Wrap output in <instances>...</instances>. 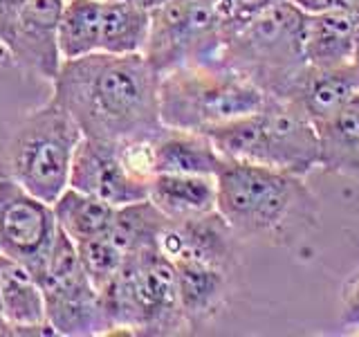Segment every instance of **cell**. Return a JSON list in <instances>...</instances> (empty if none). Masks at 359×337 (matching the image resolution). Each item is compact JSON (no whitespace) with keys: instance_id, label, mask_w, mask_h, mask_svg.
<instances>
[{"instance_id":"1","label":"cell","mask_w":359,"mask_h":337,"mask_svg":"<svg viewBox=\"0 0 359 337\" xmlns=\"http://www.w3.org/2000/svg\"><path fill=\"white\" fill-rule=\"evenodd\" d=\"M160 77L142 52H93L61 61L50 99L67 110L86 138L149 140L164 128Z\"/></svg>"},{"instance_id":"2","label":"cell","mask_w":359,"mask_h":337,"mask_svg":"<svg viewBox=\"0 0 359 337\" xmlns=\"http://www.w3.org/2000/svg\"><path fill=\"white\" fill-rule=\"evenodd\" d=\"M216 211L236 239L290 243L317 225L319 200L301 176L224 160L216 173Z\"/></svg>"},{"instance_id":"3","label":"cell","mask_w":359,"mask_h":337,"mask_svg":"<svg viewBox=\"0 0 359 337\" xmlns=\"http://www.w3.org/2000/svg\"><path fill=\"white\" fill-rule=\"evenodd\" d=\"M224 160L254 162L308 178L321 166L317 126L287 99L267 97L263 108L207 131Z\"/></svg>"},{"instance_id":"4","label":"cell","mask_w":359,"mask_h":337,"mask_svg":"<svg viewBox=\"0 0 359 337\" xmlns=\"http://www.w3.org/2000/svg\"><path fill=\"white\" fill-rule=\"evenodd\" d=\"M306 16L294 3L283 0L224 34L218 61L245 74L265 95L287 99L308 67L303 50Z\"/></svg>"},{"instance_id":"5","label":"cell","mask_w":359,"mask_h":337,"mask_svg":"<svg viewBox=\"0 0 359 337\" xmlns=\"http://www.w3.org/2000/svg\"><path fill=\"white\" fill-rule=\"evenodd\" d=\"M99 297L110 333L177 335L189 331L180 308L175 265L157 247L128 254Z\"/></svg>"},{"instance_id":"6","label":"cell","mask_w":359,"mask_h":337,"mask_svg":"<svg viewBox=\"0 0 359 337\" xmlns=\"http://www.w3.org/2000/svg\"><path fill=\"white\" fill-rule=\"evenodd\" d=\"M254 81L220 61L180 65L160 77V117L168 128L207 131L263 108Z\"/></svg>"},{"instance_id":"7","label":"cell","mask_w":359,"mask_h":337,"mask_svg":"<svg viewBox=\"0 0 359 337\" xmlns=\"http://www.w3.org/2000/svg\"><path fill=\"white\" fill-rule=\"evenodd\" d=\"M83 133L56 101L29 110L7 144L9 178L52 202L70 187L72 160Z\"/></svg>"},{"instance_id":"8","label":"cell","mask_w":359,"mask_h":337,"mask_svg":"<svg viewBox=\"0 0 359 337\" xmlns=\"http://www.w3.org/2000/svg\"><path fill=\"white\" fill-rule=\"evenodd\" d=\"M224 29L218 7L207 0H166L151 9L144 56L164 74L180 65L220 59Z\"/></svg>"},{"instance_id":"9","label":"cell","mask_w":359,"mask_h":337,"mask_svg":"<svg viewBox=\"0 0 359 337\" xmlns=\"http://www.w3.org/2000/svg\"><path fill=\"white\" fill-rule=\"evenodd\" d=\"M39 284L45 299V319L52 326L54 335H110L99 292L79 263L74 243L61 230L56 232Z\"/></svg>"},{"instance_id":"10","label":"cell","mask_w":359,"mask_h":337,"mask_svg":"<svg viewBox=\"0 0 359 337\" xmlns=\"http://www.w3.org/2000/svg\"><path fill=\"white\" fill-rule=\"evenodd\" d=\"M56 232L50 202L29 194L14 178H0V254L22 263L39 281Z\"/></svg>"},{"instance_id":"11","label":"cell","mask_w":359,"mask_h":337,"mask_svg":"<svg viewBox=\"0 0 359 337\" xmlns=\"http://www.w3.org/2000/svg\"><path fill=\"white\" fill-rule=\"evenodd\" d=\"M149 183L128 166L121 144L99 138H81L70 171V187L112 207L149 198Z\"/></svg>"},{"instance_id":"12","label":"cell","mask_w":359,"mask_h":337,"mask_svg":"<svg viewBox=\"0 0 359 337\" xmlns=\"http://www.w3.org/2000/svg\"><path fill=\"white\" fill-rule=\"evenodd\" d=\"M65 0H25L5 52L20 70L52 81L61 65L59 18Z\"/></svg>"},{"instance_id":"13","label":"cell","mask_w":359,"mask_h":337,"mask_svg":"<svg viewBox=\"0 0 359 337\" xmlns=\"http://www.w3.org/2000/svg\"><path fill=\"white\" fill-rule=\"evenodd\" d=\"M236 234L218 211L200 213L182 220H168L157 239L168 261H200L229 270L233 263Z\"/></svg>"},{"instance_id":"14","label":"cell","mask_w":359,"mask_h":337,"mask_svg":"<svg viewBox=\"0 0 359 337\" xmlns=\"http://www.w3.org/2000/svg\"><path fill=\"white\" fill-rule=\"evenodd\" d=\"M359 93L353 63L341 67H312L308 65L287 95L314 126L334 117L348 101Z\"/></svg>"},{"instance_id":"15","label":"cell","mask_w":359,"mask_h":337,"mask_svg":"<svg viewBox=\"0 0 359 337\" xmlns=\"http://www.w3.org/2000/svg\"><path fill=\"white\" fill-rule=\"evenodd\" d=\"M306 61L312 67H341L355 59V18L344 5L314 11L306 16L303 32Z\"/></svg>"},{"instance_id":"16","label":"cell","mask_w":359,"mask_h":337,"mask_svg":"<svg viewBox=\"0 0 359 337\" xmlns=\"http://www.w3.org/2000/svg\"><path fill=\"white\" fill-rule=\"evenodd\" d=\"M0 284H3V315L14 335H54L45 319V299L41 284L29 270L0 254Z\"/></svg>"},{"instance_id":"17","label":"cell","mask_w":359,"mask_h":337,"mask_svg":"<svg viewBox=\"0 0 359 337\" xmlns=\"http://www.w3.org/2000/svg\"><path fill=\"white\" fill-rule=\"evenodd\" d=\"M173 265L177 275L180 308L189 331H198L216 317L227 301L229 270L200 261H177Z\"/></svg>"},{"instance_id":"18","label":"cell","mask_w":359,"mask_h":337,"mask_svg":"<svg viewBox=\"0 0 359 337\" xmlns=\"http://www.w3.org/2000/svg\"><path fill=\"white\" fill-rule=\"evenodd\" d=\"M224 157L202 131H184L164 126L153 138L155 173H198L216 176Z\"/></svg>"},{"instance_id":"19","label":"cell","mask_w":359,"mask_h":337,"mask_svg":"<svg viewBox=\"0 0 359 337\" xmlns=\"http://www.w3.org/2000/svg\"><path fill=\"white\" fill-rule=\"evenodd\" d=\"M149 200L168 220L216 211V176L155 173L149 183Z\"/></svg>"},{"instance_id":"20","label":"cell","mask_w":359,"mask_h":337,"mask_svg":"<svg viewBox=\"0 0 359 337\" xmlns=\"http://www.w3.org/2000/svg\"><path fill=\"white\" fill-rule=\"evenodd\" d=\"M321 144V166L328 173L359 178V93L317 126Z\"/></svg>"},{"instance_id":"21","label":"cell","mask_w":359,"mask_h":337,"mask_svg":"<svg viewBox=\"0 0 359 337\" xmlns=\"http://www.w3.org/2000/svg\"><path fill=\"white\" fill-rule=\"evenodd\" d=\"M151 29V9L130 0H104L101 5L99 52L137 54L144 52Z\"/></svg>"},{"instance_id":"22","label":"cell","mask_w":359,"mask_h":337,"mask_svg":"<svg viewBox=\"0 0 359 337\" xmlns=\"http://www.w3.org/2000/svg\"><path fill=\"white\" fill-rule=\"evenodd\" d=\"M166 223L168 218L164 213L149 198H144L115 207L106 236L128 256L144 250H155Z\"/></svg>"},{"instance_id":"23","label":"cell","mask_w":359,"mask_h":337,"mask_svg":"<svg viewBox=\"0 0 359 337\" xmlns=\"http://www.w3.org/2000/svg\"><path fill=\"white\" fill-rule=\"evenodd\" d=\"M52 211L59 230L72 243H79L108 234L115 207L90 194H83V191H79L74 187H67L52 202Z\"/></svg>"},{"instance_id":"24","label":"cell","mask_w":359,"mask_h":337,"mask_svg":"<svg viewBox=\"0 0 359 337\" xmlns=\"http://www.w3.org/2000/svg\"><path fill=\"white\" fill-rule=\"evenodd\" d=\"M101 5L104 0H65L59 18L61 59L99 52L101 41Z\"/></svg>"},{"instance_id":"25","label":"cell","mask_w":359,"mask_h":337,"mask_svg":"<svg viewBox=\"0 0 359 337\" xmlns=\"http://www.w3.org/2000/svg\"><path fill=\"white\" fill-rule=\"evenodd\" d=\"M79 263H81L86 277L90 279V284L97 288V292L104 290L112 279L117 277V272L123 265V254L119 247L112 243L108 236H95V239H86L74 243Z\"/></svg>"},{"instance_id":"26","label":"cell","mask_w":359,"mask_h":337,"mask_svg":"<svg viewBox=\"0 0 359 337\" xmlns=\"http://www.w3.org/2000/svg\"><path fill=\"white\" fill-rule=\"evenodd\" d=\"M278 3H283V0H220L216 7L222 20V29L227 34L250 22L252 18L261 16L263 11L272 9Z\"/></svg>"},{"instance_id":"27","label":"cell","mask_w":359,"mask_h":337,"mask_svg":"<svg viewBox=\"0 0 359 337\" xmlns=\"http://www.w3.org/2000/svg\"><path fill=\"white\" fill-rule=\"evenodd\" d=\"M341 329L359 331V275L351 281V286H348L344 292Z\"/></svg>"},{"instance_id":"28","label":"cell","mask_w":359,"mask_h":337,"mask_svg":"<svg viewBox=\"0 0 359 337\" xmlns=\"http://www.w3.org/2000/svg\"><path fill=\"white\" fill-rule=\"evenodd\" d=\"M22 5H25V0H0V48L3 50L14 34Z\"/></svg>"},{"instance_id":"29","label":"cell","mask_w":359,"mask_h":337,"mask_svg":"<svg viewBox=\"0 0 359 337\" xmlns=\"http://www.w3.org/2000/svg\"><path fill=\"white\" fill-rule=\"evenodd\" d=\"M290 3H294L299 9L306 11V14H314V11H321V9H328V7H334V5H341L339 0H290Z\"/></svg>"},{"instance_id":"30","label":"cell","mask_w":359,"mask_h":337,"mask_svg":"<svg viewBox=\"0 0 359 337\" xmlns=\"http://www.w3.org/2000/svg\"><path fill=\"white\" fill-rule=\"evenodd\" d=\"M9 335H14V329H11V324L0 315V337H9Z\"/></svg>"},{"instance_id":"31","label":"cell","mask_w":359,"mask_h":337,"mask_svg":"<svg viewBox=\"0 0 359 337\" xmlns=\"http://www.w3.org/2000/svg\"><path fill=\"white\" fill-rule=\"evenodd\" d=\"M353 70H355V79H357V88H359V50L355 52V59H353Z\"/></svg>"},{"instance_id":"32","label":"cell","mask_w":359,"mask_h":337,"mask_svg":"<svg viewBox=\"0 0 359 337\" xmlns=\"http://www.w3.org/2000/svg\"><path fill=\"white\" fill-rule=\"evenodd\" d=\"M0 315H3V284H0ZM5 317V315H3Z\"/></svg>"},{"instance_id":"33","label":"cell","mask_w":359,"mask_h":337,"mask_svg":"<svg viewBox=\"0 0 359 337\" xmlns=\"http://www.w3.org/2000/svg\"><path fill=\"white\" fill-rule=\"evenodd\" d=\"M207 3H213V5H218V3H220V0H207Z\"/></svg>"}]
</instances>
